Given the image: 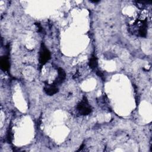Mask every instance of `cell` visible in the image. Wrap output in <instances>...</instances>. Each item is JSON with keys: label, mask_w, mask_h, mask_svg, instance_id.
<instances>
[{"label": "cell", "mask_w": 152, "mask_h": 152, "mask_svg": "<svg viewBox=\"0 0 152 152\" xmlns=\"http://www.w3.org/2000/svg\"><path fill=\"white\" fill-rule=\"evenodd\" d=\"M89 66L91 68L94 69L97 66V60L94 55H92L89 61Z\"/></svg>", "instance_id": "8992f818"}, {"label": "cell", "mask_w": 152, "mask_h": 152, "mask_svg": "<svg viewBox=\"0 0 152 152\" xmlns=\"http://www.w3.org/2000/svg\"><path fill=\"white\" fill-rule=\"evenodd\" d=\"M146 33H147V25H146V23H144L142 25V26L140 28L139 34L141 36L145 37L146 36Z\"/></svg>", "instance_id": "52a82bcc"}, {"label": "cell", "mask_w": 152, "mask_h": 152, "mask_svg": "<svg viewBox=\"0 0 152 152\" xmlns=\"http://www.w3.org/2000/svg\"><path fill=\"white\" fill-rule=\"evenodd\" d=\"M1 67L3 70H7L9 68V61L8 59L6 56H4L1 59Z\"/></svg>", "instance_id": "5b68a950"}, {"label": "cell", "mask_w": 152, "mask_h": 152, "mask_svg": "<svg viewBox=\"0 0 152 152\" xmlns=\"http://www.w3.org/2000/svg\"><path fill=\"white\" fill-rule=\"evenodd\" d=\"M50 58V53L46 47L42 44L39 52V62L41 64H45Z\"/></svg>", "instance_id": "7a4b0ae2"}, {"label": "cell", "mask_w": 152, "mask_h": 152, "mask_svg": "<svg viewBox=\"0 0 152 152\" xmlns=\"http://www.w3.org/2000/svg\"><path fill=\"white\" fill-rule=\"evenodd\" d=\"M45 91L48 95L52 96L58 91V88L54 84L52 85H48L45 87Z\"/></svg>", "instance_id": "277c9868"}, {"label": "cell", "mask_w": 152, "mask_h": 152, "mask_svg": "<svg viewBox=\"0 0 152 152\" xmlns=\"http://www.w3.org/2000/svg\"><path fill=\"white\" fill-rule=\"evenodd\" d=\"M66 74L64 69L61 68H59L58 69V77L55 80L54 82V84L57 86V84L61 83L65 78Z\"/></svg>", "instance_id": "3957f363"}, {"label": "cell", "mask_w": 152, "mask_h": 152, "mask_svg": "<svg viewBox=\"0 0 152 152\" xmlns=\"http://www.w3.org/2000/svg\"><path fill=\"white\" fill-rule=\"evenodd\" d=\"M77 108L79 113L82 115H87L91 112V106L86 97H84L83 100L78 104Z\"/></svg>", "instance_id": "6da1fadb"}]
</instances>
